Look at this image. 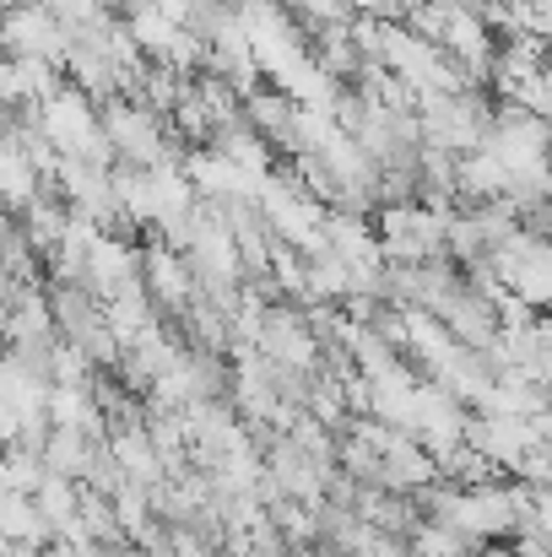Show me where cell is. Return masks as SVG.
<instances>
[{"label": "cell", "instance_id": "obj_1", "mask_svg": "<svg viewBox=\"0 0 552 557\" xmlns=\"http://www.w3.org/2000/svg\"><path fill=\"white\" fill-rule=\"evenodd\" d=\"M0 542H11V547H49L54 542L44 515H38V504L27 493L0 487Z\"/></svg>", "mask_w": 552, "mask_h": 557}, {"label": "cell", "instance_id": "obj_2", "mask_svg": "<svg viewBox=\"0 0 552 557\" xmlns=\"http://www.w3.org/2000/svg\"><path fill=\"white\" fill-rule=\"evenodd\" d=\"M93 438H82V433H65V428H49V438H44V466L54 471V476H65V482H82L87 476V466H93Z\"/></svg>", "mask_w": 552, "mask_h": 557}, {"label": "cell", "instance_id": "obj_3", "mask_svg": "<svg viewBox=\"0 0 552 557\" xmlns=\"http://www.w3.org/2000/svg\"><path fill=\"white\" fill-rule=\"evenodd\" d=\"M5 233H11V216H5V206H0V238H5Z\"/></svg>", "mask_w": 552, "mask_h": 557}]
</instances>
